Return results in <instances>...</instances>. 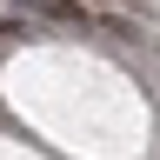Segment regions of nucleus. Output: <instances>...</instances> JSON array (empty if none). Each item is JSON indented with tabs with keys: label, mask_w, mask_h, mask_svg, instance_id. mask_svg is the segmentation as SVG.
Listing matches in <instances>:
<instances>
[{
	"label": "nucleus",
	"mask_w": 160,
	"mask_h": 160,
	"mask_svg": "<svg viewBox=\"0 0 160 160\" xmlns=\"http://www.w3.org/2000/svg\"><path fill=\"white\" fill-rule=\"evenodd\" d=\"M47 13L53 20H80V0H47Z\"/></svg>",
	"instance_id": "obj_1"
},
{
	"label": "nucleus",
	"mask_w": 160,
	"mask_h": 160,
	"mask_svg": "<svg viewBox=\"0 0 160 160\" xmlns=\"http://www.w3.org/2000/svg\"><path fill=\"white\" fill-rule=\"evenodd\" d=\"M80 7H113V0H80Z\"/></svg>",
	"instance_id": "obj_2"
}]
</instances>
